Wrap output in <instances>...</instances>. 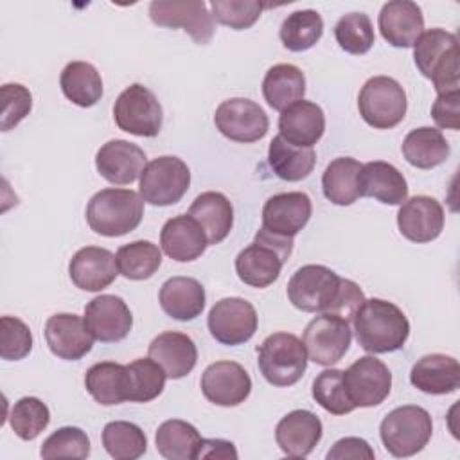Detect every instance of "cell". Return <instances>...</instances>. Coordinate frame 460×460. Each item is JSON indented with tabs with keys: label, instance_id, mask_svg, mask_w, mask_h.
Instances as JSON below:
<instances>
[{
	"label": "cell",
	"instance_id": "obj_15",
	"mask_svg": "<svg viewBox=\"0 0 460 460\" xmlns=\"http://www.w3.org/2000/svg\"><path fill=\"white\" fill-rule=\"evenodd\" d=\"M214 124L223 137L241 144L261 140L270 128L266 111L255 101L244 97L223 101L216 108Z\"/></svg>",
	"mask_w": 460,
	"mask_h": 460
},
{
	"label": "cell",
	"instance_id": "obj_5",
	"mask_svg": "<svg viewBox=\"0 0 460 460\" xmlns=\"http://www.w3.org/2000/svg\"><path fill=\"white\" fill-rule=\"evenodd\" d=\"M433 433L431 415L417 404L394 408L385 415L379 426V437L385 449L395 458L413 456L422 451Z\"/></svg>",
	"mask_w": 460,
	"mask_h": 460
},
{
	"label": "cell",
	"instance_id": "obj_6",
	"mask_svg": "<svg viewBox=\"0 0 460 460\" xmlns=\"http://www.w3.org/2000/svg\"><path fill=\"white\" fill-rule=\"evenodd\" d=\"M257 365L270 385L291 386L307 368L304 341L291 332H273L257 347Z\"/></svg>",
	"mask_w": 460,
	"mask_h": 460
},
{
	"label": "cell",
	"instance_id": "obj_17",
	"mask_svg": "<svg viewBox=\"0 0 460 460\" xmlns=\"http://www.w3.org/2000/svg\"><path fill=\"white\" fill-rule=\"evenodd\" d=\"M84 323L93 340L115 343L124 340L133 327V314L128 304L115 295H99L84 305Z\"/></svg>",
	"mask_w": 460,
	"mask_h": 460
},
{
	"label": "cell",
	"instance_id": "obj_33",
	"mask_svg": "<svg viewBox=\"0 0 460 460\" xmlns=\"http://www.w3.org/2000/svg\"><path fill=\"white\" fill-rule=\"evenodd\" d=\"M305 77L304 72L289 63L273 65L262 79V95L270 108L284 111L288 106L304 99Z\"/></svg>",
	"mask_w": 460,
	"mask_h": 460
},
{
	"label": "cell",
	"instance_id": "obj_29",
	"mask_svg": "<svg viewBox=\"0 0 460 460\" xmlns=\"http://www.w3.org/2000/svg\"><path fill=\"white\" fill-rule=\"evenodd\" d=\"M158 302L167 316L190 322L205 309V288L192 277H171L162 284Z\"/></svg>",
	"mask_w": 460,
	"mask_h": 460
},
{
	"label": "cell",
	"instance_id": "obj_46",
	"mask_svg": "<svg viewBox=\"0 0 460 460\" xmlns=\"http://www.w3.org/2000/svg\"><path fill=\"white\" fill-rule=\"evenodd\" d=\"M41 458H77L90 456V438L86 431L75 426H63L49 435L40 449Z\"/></svg>",
	"mask_w": 460,
	"mask_h": 460
},
{
	"label": "cell",
	"instance_id": "obj_36",
	"mask_svg": "<svg viewBox=\"0 0 460 460\" xmlns=\"http://www.w3.org/2000/svg\"><path fill=\"white\" fill-rule=\"evenodd\" d=\"M268 164L275 176H279L280 180L300 181L313 172L316 155L313 147L293 146L280 135H277L268 147Z\"/></svg>",
	"mask_w": 460,
	"mask_h": 460
},
{
	"label": "cell",
	"instance_id": "obj_50",
	"mask_svg": "<svg viewBox=\"0 0 460 460\" xmlns=\"http://www.w3.org/2000/svg\"><path fill=\"white\" fill-rule=\"evenodd\" d=\"M365 302V295L361 291V288L350 280V279H343L340 282V291L332 302V305L329 307V314H336L343 320H347L349 323L352 322L356 311L361 307V304Z\"/></svg>",
	"mask_w": 460,
	"mask_h": 460
},
{
	"label": "cell",
	"instance_id": "obj_14",
	"mask_svg": "<svg viewBox=\"0 0 460 460\" xmlns=\"http://www.w3.org/2000/svg\"><path fill=\"white\" fill-rule=\"evenodd\" d=\"M343 386L354 408H372L390 395L392 374L381 359L363 356L343 370Z\"/></svg>",
	"mask_w": 460,
	"mask_h": 460
},
{
	"label": "cell",
	"instance_id": "obj_3",
	"mask_svg": "<svg viewBox=\"0 0 460 460\" xmlns=\"http://www.w3.org/2000/svg\"><path fill=\"white\" fill-rule=\"evenodd\" d=\"M144 216V199L131 189H102L86 205L90 228L104 237H120L133 232Z\"/></svg>",
	"mask_w": 460,
	"mask_h": 460
},
{
	"label": "cell",
	"instance_id": "obj_18",
	"mask_svg": "<svg viewBox=\"0 0 460 460\" xmlns=\"http://www.w3.org/2000/svg\"><path fill=\"white\" fill-rule=\"evenodd\" d=\"M397 226L411 243H431L442 234L444 208L431 196L406 198L397 212Z\"/></svg>",
	"mask_w": 460,
	"mask_h": 460
},
{
	"label": "cell",
	"instance_id": "obj_19",
	"mask_svg": "<svg viewBox=\"0 0 460 460\" xmlns=\"http://www.w3.org/2000/svg\"><path fill=\"white\" fill-rule=\"evenodd\" d=\"M313 205L305 192H280L262 207V228L280 237H295L311 219Z\"/></svg>",
	"mask_w": 460,
	"mask_h": 460
},
{
	"label": "cell",
	"instance_id": "obj_48",
	"mask_svg": "<svg viewBox=\"0 0 460 460\" xmlns=\"http://www.w3.org/2000/svg\"><path fill=\"white\" fill-rule=\"evenodd\" d=\"M32 350V332L16 316L0 318V356L5 361H20Z\"/></svg>",
	"mask_w": 460,
	"mask_h": 460
},
{
	"label": "cell",
	"instance_id": "obj_40",
	"mask_svg": "<svg viewBox=\"0 0 460 460\" xmlns=\"http://www.w3.org/2000/svg\"><path fill=\"white\" fill-rule=\"evenodd\" d=\"M119 273L129 280H146L153 277L162 264V252L151 241H133L117 250Z\"/></svg>",
	"mask_w": 460,
	"mask_h": 460
},
{
	"label": "cell",
	"instance_id": "obj_45",
	"mask_svg": "<svg viewBox=\"0 0 460 460\" xmlns=\"http://www.w3.org/2000/svg\"><path fill=\"white\" fill-rule=\"evenodd\" d=\"M311 394L313 399L332 415H347L356 410L343 386V370L327 368L320 372L313 381Z\"/></svg>",
	"mask_w": 460,
	"mask_h": 460
},
{
	"label": "cell",
	"instance_id": "obj_21",
	"mask_svg": "<svg viewBox=\"0 0 460 460\" xmlns=\"http://www.w3.org/2000/svg\"><path fill=\"white\" fill-rule=\"evenodd\" d=\"M146 153L133 142L115 138L102 144L95 155L99 174L113 185H129L146 167Z\"/></svg>",
	"mask_w": 460,
	"mask_h": 460
},
{
	"label": "cell",
	"instance_id": "obj_2",
	"mask_svg": "<svg viewBox=\"0 0 460 460\" xmlns=\"http://www.w3.org/2000/svg\"><path fill=\"white\" fill-rule=\"evenodd\" d=\"M413 61L419 72L431 79L438 95L458 90L460 65L456 34L438 27L424 31L413 45Z\"/></svg>",
	"mask_w": 460,
	"mask_h": 460
},
{
	"label": "cell",
	"instance_id": "obj_13",
	"mask_svg": "<svg viewBox=\"0 0 460 460\" xmlns=\"http://www.w3.org/2000/svg\"><path fill=\"white\" fill-rule=\"evenodd\" d=\"M255 307L239 296H226L217 300L208 311L207 325L216 341L235 347L246 343L257 331Z\"/></svg>",
	"mask_w": 460,
	"mask_h": 460
},
{
	"label": "cell",
	"instance_id": "obj_22",
	"mask_svg": "<svg viewBox=\"0 0 460 460\" xmlns=\"http://www.w3.org/2000/svg\"><path fill=\"white\" fill-rule=\"evenodd\" d=\"M68 275L74 286L83 291H102L119 275L117 257L106 248L84 246L72 255Z\"/></svg>",
	"mask_w": 460,
	"mask_h": 460
},
{
	"label": "cell",
	"instance_id": "obj_43",
	"mask_svg": "<svg viewBox=\"0 0 460 460\" xmlns=\"http://www.w3.org/2000/svg\"><path fill=\"white\" fill-rule=\"evenodd\" d=\"M50 422L49 406L38 397L18 399L9 413V424L22 440H34Z\"/></svg>",
	"mask_w": 460,
	"mask_h": 460
},
{
	"label": "cell",
	"instance_id": "obj_8",
	"mask_svg": "<svg viewBox=\"0 0 460 460\" xmlns=\"http://www.w3.org/2000/svg\"><path fill=\"white\" fill-rule=\"evenodd\" d=\"M190 185V171L187 164L171 155L158 156L151 160L138 183L140 198L155 207H169L178 203Z\"/></svg>",
	"mask_w": 460,
	"mask_h": 460
},
{
	"label": "cell",
	"instance_id": "obj_25",
	"mask_svg": "<svg viewBox=\"0 0 460 460\" xmlns=\"http://www.w3.org/2000/svg\"><path fill=\"white\" fill-rule=\"evenodd\" d=\"M160 246L172 261L190 262L205 253L208 239L194 217L189 214H180L164 223L160 232Z\"/></svg>",
	"mask_w": 460,
	"mask_h": 460
},
{
	"label": "cell",
	"instance_id": "obj_9",
	"mask_svg": "<svg viewBox=\"0 0 460 460\" xmlns=\"http://www.w3.org/2000/svg\"><path fill=\"white\" fill-rule=\"evenodd\" d=\"M119 129L137 137H156L162 129L164 111L155 93L140 83L129 84L113 104Z\"/></svg>",
	"mask_w": 460,
	"mask_h": 460
},
{
	"label": "cell",
	"instance_id": "obj_44",
	"mask_svg": "<svg viewBox=\"0 0 460 460\" xmlns=\"http://www.w3.org/2000/svg\"><path fill=\"white\" fill-rule=\"evenodd\" d=\"M131 381V402H149L156 399L165 386L164 368L151 358H138L128 365Z\"/></svg>",
	"mask_w": 460,
	"mask_h": 460
},
{
	"label": "cell",
	"instance_id": "obj_53",
	"mask_svg": "<svg viewBox=\"0 0 460 460\" xmlns=\"http://www.w3.org/2000/svg\"><path fill=\"white\" fill-rule=\"evenodd\" d=\"M198 458H237V449L230 440H223V438H201L199 447H198Z\"/></svg>",
	"mask_w": 460,
	"mask_h": 460
},
{
	"label": "cell",
	"instance_id": "obj_7",
	"mask_svg": "<svg viewBox=\"0 0 460 460\" xmlns=\"http://www.w3.org/2000/svg\"><path fill=\"white\" fill-rule=\"evenodd\" d=\"M406 108L404 88L388 75L367 79L358 95L359 115L374 129L395 128L404 119Z\"/></svg>",
	"mask_w": 460,
	"mask_h": 460
},
{
	"label": "cell",
	"instance_id": "obj_42",
	"mask_svg": "<svg viewBox=\"0 0 460 460\" xmlns=\"http://www.w3.org/2000/svg\"><path fill=\"white\" fill-rule=\"evenodd\" d=\"M334 38L341 50L354 56H361L372 49L376 34L368 14L349 13L336 22Z\"/></svg>",
	"mask_w": 460,
	"mask_h": 460
},
{
	"label": "cell",
	"instance_id": "obj_38",
	"mask_svg": "<svg viewBox=\"0 0 460 460\" xmlns=\"http://www.w3.org/2000/svg\"><path fill=\"white\" fill-rule=\"evenodd\" d=\"M201 435L198 429L180 419L162 422L155 435L156 451L167 460H196Z\"/></svg>",
	"mask_w": 460,
	"mask_h": 460
},
{
	"label": "cell",
	"instance_id": "obj_10",
	"mask_svg": "<svg viewBox=\"0 0 460 460\" xmlns=\"http://www.w3.org/2000/svg\"><path fill=\"white\" fill-rule=\"evenodd\" d=\"M341 277L327 266L305 264L288 282L289 302L304 313H327L340 291Z\"/></svg>",
	"mask_w": 460,
	"mask_h": 460
},
{
	"label": "cell",
	"instance_id": "obj_32",
	"mask_svg": "<svg viewBox=\"0 0 460 460\" xmlns=\"http://www.w3.org/2000/svg\"><path fill=\"white\" fill-rule=\"evenodd\" d=\"M189 216L203 228L208 244H217L226 239L234 226V207L221 192L208 190L196 196L189 207Z\"/></svg>",
	"mask_w": 460,
	"mask_h": 460
},
{
	"label": "cell",
	"instance_id": "obj_27",
	"mask_svg": "<svg viewBox=\"0 0 460 460\" xmlns=\"http://www.w3.org/2000/svg\"><path fill=\"white\" fill-rule=\"evenodd\" d=\"M279 135L293 146L313 147L325 131V113L311 101H298L280 111Z\"/></svg>",
	"mask_w": 460,
	"mask_h": 460
},
{
	"label": "cell",
	"instance_id": "obj_28",
	"mask_svg": "<svg viewBox=\"0 0 460 460\" xmlns=\"http://www.w3.org/2000/svg\"><path fill=\"white\" fill-rule=\"evenodd\" d=\"M411 385L429 395L453 394L460 386V365L453 356L426 354L410 370Z\"/></svg>",
	"mask_w": 460,
	"mask_h": 460
},
{
	"label": "cell",
	"instance_id": "obj_16",
	"mask_svg": "<svg viewBox=\"0 0 460 460\" xmlns=\"http://www.w3.org/2000/svg\"><path fill=\"white\" fill-rule=\"evenodd\" d=\"M201 392L216 406H239L252 392V379L235 361H216L201 374Z\"/></svg>",
	"mask_w": 460,
	"mask_h": 460
},
{
	"label": "cell",
	"instance_id": "obj_30",
	"mask_svg": "<svg viewBox=\"0 0 460 460\" xmlns=\"http://www.w3.org/2000/svg\"><path fill=\"white\" fill-rule=\"evenodd\" d=\"M361 196L374 198L383 205H401L408 198V183L402 172L383 160L363 164L359 174Z\"/></svg>",
	"mask_w": 460,
	"mask_h": 460
},
{
	"label": "cell",
	"instance_id": "obj_49",
	"mask_svg": "<svg viewBox=\"0 0 460 460\" xmlns=\"http://www.w3.org/2000/svg\"><path fill=\"white\" fill-rule=\"evenodd\" d=\"M2 95V131H9L18 126L32 110V95L20 83H5L0 88Z\"/></svg>",
	"mask_w": 460,
	"mask_h": 460
},
{
	"label": "cell",
	"instance_id": "obj_11",
	"mask_svg": "<svg viewBox=\"0 0 460 460\" xmlns=\"http://www.w3.org/2000/svg\"><path fill=\"white\" fill-rule=\"evenodd\" d=\"M302 341L307 359L322 367H331L347 354L352 341V331L347 320L336 314L320 313L305 325Z\"/></svg>",
	"mask_w": 460,
	"mask_h": 460
},
{
	"label": "cell",
	"instance_id": "obj_35",
	"mask_svg": "<svg viewBox=\"0 0 460 460\" xmlns=\"http://www.w3.org/2000/svg\"><path fill=\"white\" fill-rule=\"evenodd\" d=\"M402 156L417 169H433L449 158V144L440 129L422 126L411 129L402 140Z\"/></svg>",
	"mask_w": 460,
	"mask_h": 460
},
{
	"label": "cell",
	"instance_id": "obj_31",
	"mask_svg": "<svg viewBox=\"0 0 460 460\" xmlns=\"http://www.w3.org/2000/svg\"><path fill=\"white\" fill-rule=\"evenodd\" d=\"M86 392L102 406L129 401L131 381L128 365L115 361H101L92 365L84 374Z\"/></svg>",
	"mask_w": 460,
	"mask_h": 460
},
{
	"label": "cell",
	"instance_id": "obj_20",
	"mask_svg": "<svg viewBox=\"0 0 460 460\" xmlns=\"http://www.w3.org/2000/svg\"><path fill=\"white\" fill-rule=\"evenodd\" d=\"M45 340L50 352L65 361H77L93 347L84 318L74 313L52 314L45 323Z\"/></svg>",
	"mask_w": 460,
	"mask_h": 460
},
{
	"label": "cell",
	"instance_id": "obj_24",
	"mask_svg": "<svg viewBox=\"0 0 460 460\" xmlns=\"http://www.w3.org/2000/svg\"><path fill=\"white\" fill-rule=\"evenodd\" d=\"M322 433L323 426L318 415L309 410H293L279 420L275 440L284 455L304 458L322 440Z\"/></svg>",
	"mask_w": 460,
	"mask_h": 460
},
{
	"label": "cell",
	"instance_id": "obj_23",
	"mask_svg": "<svg viewBox=\"0 0 460 460\" xmlns=\"http://www.w3.org/2000/svg\"><path fill=\"white\" fill-rule=\"evenodd\" d=\"M377 25L392 47L410 49L424 32V16L415 2L392 0L381 7Z\"/></svg>",
	"mask_w": 460,
	"mask_h": 460
},
{
	"label": "cell",
	"instance_id": "obj_4",
	"mask_svg": "<svg viewBox=\"0 0 460 460\" xmlns=\"http://www.w3.org/2000/svg\"><path fill=\"white\" fill-rule=\"evenodd\" d=\"M293 252V239L280 237L266 228H259L250 246L243 248L235 257V273L241 282L252 288H268L273 284L284 262Z\"/></svg>",
	"mask_w": 460,
	"mask_h": 460
},
{
	"label": "cell",
	"instance_id": "obj_34",
	"mask_svg": "<svg viewBox=\"0 0 460 460\" xmlns=\"http://www.w3.org/2000/svg\"><path fill=\"white\" fill-rule=\"evenodd\" d=\"M363 164L350 156L334 158L322 174V190L323 196L340 207L352 205L361 198L359 190V174Z\"/></svg>",
	"mask_w": 460,
	"mask_h": 460
},
{
	"label": "cell",
	"instance_id": "obj_52",
	"mask_svg": "<svg viewBox=\"0 0 460 460\" xmlns=\"http://www.w3.org/2000/svg\"><path fill=\"white\" fill-rule=\"evenodd\" d=\"M356 460V458H374V449L365 438L359 437H345L334 442V446L327 453V460Z\"/></svg>",
	"mask_w": 460,
	"mask_h": 460
},
{
	"label": "cell",
	"instance_id": "obj_12",
	"mask_svg": "<svg viewBox=\"0 0 460 460\" xmlns=\"http://www.w3.org/2000/svg\"><path fill=\"white\" fill-rule=\"evenodd\" d=\"M149 18L160 27L183 29L198 45H207L214 36V18L203 0H155Z\"/></svg>",
	"mask_w": 460,
	"mask_h": 460
},
{
	"label": "cell",
	"instance_id": "obj_39",
	"mask_svg": "<svg viewBox=\"0 0 460 460\" xmlns=\"http://www.w3.org/2000/svg\"><path fill=\"white\" fill-rule=\"evenodd\" d=\"M323 34V20L314 9H300L288 14L279 29L282 45L291 52H304L314 47Z\"/></svg>",
	"mask_w": 460,
	"mask_h": 460
},
{
	"label": "cell",
	"instance_id": "obj_47",
	"mask_svg": "<svg viewBox=\"0 0 460 460\" xmlns=\"http://www.w3.org/2000/svg\"><path fill=\"white\" fill-rule=\"evenodd\" d=\"M266 5L257 0H212L210 14L221 25L234 31L250 29L261 16Z\"/></svg>",
	"mask_w": 460,
	"mask_h": 460
},
{
	"label": "cell",
	"instance_id": "obj_26",
	"mask_svg": "<svg viewBox=\"0 0 460 460\" xmlns=\"http://www.w3.org/2000/svg\"><path fill=\"white\" fill-rule=\"evenodd\" d=\"M147 354L164 368L169 379L185 377L198 361V349L192 338L176 331H165L153 338Z\"/></svg>",
	"mask_w": 460,
	"mask_h": 460
},
{
	"label": "cell",
	"instance_id": "obj_1",
	"mask_svg": "<svg viewBox=\"0 0 460 460\" xmlns=\"http://www.w3.org/2000/svg\"><path fill=\"white\" fill-rule=\"evenodd\" d=\"M352 323L359 347L372 354L395 352L404 347L410 336L406 314L395 304L383 298H365Z\"/></svg>",
	"mask_w": 460,
	"mask_h": 460
},
{
	"label": "cell",
	"instance_id": "obj_51",
	"mask_svg": "<svg viewBox=\"0 0 460 460\" xmlns=\"http://www.w3.org/2000/svg\"><path fill=\"white\" fill-rule=\"evenodd\" d=\"M458 102H460V90L440 93L437 97V101L431 106V117L438 128L458 131L460 128Z\"/></svg>",
	"mask_w": 460,
	"mask_h": 460
},
{
	"label": "cell",
	"instance_id": "obj_37",
	"mask_svg": "<svg viewBox=\"0 0 460 460\" xmlns=\"http://www.w3.org/2000/svg\"><path fill=\"white\" fill-rule=\"evenodd\" d=\"M63 95L75 106L90 108L102 97V79L97 68L88 61H70L59 75Z\"/></svg>",
	"mask_w": 460,
	"mask_h": 460
},
{
	"label": "cell",
	"instance_id": "obj_41",
	"mask_svg": "<svg viewBox=\"0 0 460 460\" xmlns=\"http://www.w3.org/2000/svg\"><path fill=\"white\" fill-rule=\"evenodd\" d=\"M102 446L115 460H137L147 449V437L133 422L113 420L102 429Z\"/></svg>",
	"mask_w": 460,
	"mask_h": 460
}]
</instances>
